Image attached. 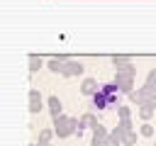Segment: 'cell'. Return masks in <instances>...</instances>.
Listing matches in <instances>:
<instances>
[{
  "label": "cell",
  "instance_id": "obj_1",
  "mask_svg": "<svg viewBox=\"0 0 156 146\" xmlns=\"http://www.w3.org/2000/svg\"><path fill=\"white\" fill-rule=\"evenodd\" d=\"M78 127H80V119H76V117H66V114H61V117L54 119V131H56L58 139H66V136L76 134Z\"/></svg>",
  "mask_w": 156,
  "mask_h": 146
},
{
  "label": "cell",
  "instance_id": "obj_2",
  "mask_svg": "<svg viewBox=\"0 0 156 146\" xmlns=\"http://www.w3.org/2000/svg\"><path fill=\"white\" fill-rule=\"evenodd\" d=\"M115 85L119 88V92L132 95V92H134V75H132V73H122V71H117V75H115Z\"/></svg>",
  "mask_w": 156,
  "mask_h": 146
},
{
  "label": "cell",
  "instance_id": "obj_3",
  "mask_svg": "<svg viewBox=\"0 0 156 146\" xmlns=\"http://www.w3.org/2000/svg\"><path fill=\"white\" fill-rule=\"evenodd\" d=\"M154 92H156V88H154V85H146V83H144V85H141L139 90H134V92L129 95V100H132V102H134V105L139 107V105H141V102H144V100H146L149 95H154Z\"/></svg>",
  "mask_w": 156,
  "mask_h": 146
},
{
  "label": "cell",
  "instance_id": "obj_4",
  "mask_svg": "<svg viewBox=\"0 0 156 146\" xmlns=\"http://www.w3.org/2000/svg\"><path fill=\"white\" fill-rule=\"evenodd\" d=\"M154 112H156V92H154V95H149V97L139 105V117H141V119H149Z\"/></svg>",
  "mask_w": 156,
  "mask_h": 146
},
{
  "label": "cell",
  "instance_id": "obj_5",
  "mask_svg": "<svg viewBox=\"0 0 156 146\" xmlns=\"http://www.w3.org/2000/svg\"><path fill=\"white\" fill-rule=\"evenodd\" d=\"M83 73V63L80 61H73V58H68L66 63H63V71H61V75H66V78H73V75H80Z\"/></svg>",
  "mask_w": 156,
  "mask_h": 146
},
{
  "label": "cell",
  "instance_id": "obj_6",
  "mask_svg": "<svg viewBox=\"0 0 156 146\" xmlns=\"http://www.w3.org/2000/svg\"><path fill=\"white\" fill-rule=\"evenodd\" d=\"M100 88H102V92L107 95L110 107H112V105H119V95H122V92H119V88L115 85V80H112V83H105V85H100Z\"/></svg>",
  "mask_w": 156,
  "mask_h": 146
},
{
  "label": "cell",
  "instance_id": "obj_7",
  "mask_svg": "<svg viewBox=\"0 0 156 146\" xmlns=\"http://www.w3.org/2000/svg\"><path fill=\"white\" fill-rule=\"evenodd\" d=\"M44 107V102H41V95H39V90L37 88H32L29 90V112L32 114H39V109Z\"/></svg>",
  "mask_w": 156,
  "mask_h": 146
},
{
  "label": "cell",
  "instance_id": "obj_8",
  "mask_svg": "<svg viewBox=\"0 0 156 146\" xmlns=\"http://www.w3.org/2000/svg\"><path fill=\"white\" fill-rule=\"evenodd\" d=\"M98 124H100V122H98V117H95V114H93V112H85V114H83V117H80V127H78V131H76V134H78V136H80V134H83V129H85V127H90V129H95V127H98Z\"/></svg>",
  "mask_w": 156,
  "mask_h": 146
},
{
  "label": "cell",
  "instance_id": "obj_9",
  "mask_svg": "<svg viewBox=\"0 0 156 146\" xmlns=\"http://www.w3.org/2000/svg\"><path fill=\"white\" fill-rule=\"evenodd\" d=\"M98 90H100V85H98V80H95V78H85V80L80 83V92H83V95H88V97H93Z\"/></svg>",
  "mask_w": 156,
  "mask_h": 146
},
{
  "label": "cell",
  "instance_id": "obj_10",
  "mask_svg": "<svg viewBox=\"0 0 156 146\" xmlns=\"http://www.w3.org/2000/svg\"><path fill=\"white\" fill-rule=\"evenodd\" d=\"M46 105H49V112H51V119H56V117H61V114H63V112H61V109H63V105H61V100H58L56 95H51V97L46 100Z\"/></svg>",
  "mask_w": 156,
  "mask_h": 146
},
{
  "label": "cell",
  "instance_id": "obj_11",
  "mask_svg": "<svg viewBox=\"0 0 156 146\" xmlns=\"http://www.w3.org/2000/svg\"><path fill=\"white\" fill-rule=\"evenodd\" d=\"M90 100H93V107H98V109H107V107H110V100H107V95L102 92V88H100Z\"/></svg>",
  "mask_w": 156,
  "mask_h": 146
},
{
  "label": "cell",
  "instance_id": "obj_12",
  "mask_svg": "<svg viewBox=\"0 0 156 146\" xmlns=\"http://www.w3.org/2000/svg\"><path fill=\"white\" fill-rule=\"evenodd\" d=\"M112 63H115V68L119 71V68L129 66V63H132V58H129V56H117V54H115V56H112Z\"/></svg>",
  "mask_w": 156,
  "mask_h": 146
},
{
  "label": "cell",
  "instance_id": "obj_13",
  "mask_svg": "<svg viewBox=\"0 0 156 146\" xmlns=\"http://www.w3.org/2000/svg\"><path fill=\"white\" fill-rule=\"evenodd\" d=\"M41 63H44V61H41V56H37V54H32V56H29V71H32V73H37V71L41 68Z\"/></svg>",
  "mask_w": 156,
  "mask_h": 146
},
{
  "label": "cell",
  "instance_id": "obj_14",
  "mask_svg": "<svg viewBox=\"0 0 156 146\" xmlns=\"http://www.w3.org/2000/svg\"><path fill=\"white\" fill-rule=\"evenodd\" d=\"M117 117H119V119H129V117H132V109H129L127 105H117Z\"/></svg>",
  "mask_w": 156,
  "mask_h": 146
},
{
  "label": "cell",
  "instance_id": "obj_15",
  "mask_svg": "<svg viewBox=\"0 0 156 146\" xmlns=\"http://www.w3.org/2000/svg\"><path fill=\"white\" fill-rule=\"evenodd\" d=\"M54 134H56L54 129H41V131H39V144H49V139H51Z\"/></svg>",
  "mask_w": 156,
  "mask_h": 146
},
{
  "label": "cell",
  "instance_id": "obj_16",
  "mask_svg": "<svg viewBox=\"0 0 156 146\" xmlns=\"http://www.w3.org/2000/svg\"><path fill=\"white\" fill-rule=\"evenodd\" d=\"M139 134H141V136H154V124L144 122V124H141V129H139Z\"/></svg>",
  "mask_w": 156,
  "mask_h": 146
},
{
  "label": "cell",
  "instance_id": "obj_17",
  "mask_svg": "<svg viewBox=\"0 0 156 146\" xmlns=\"http://www.w3.org/2000/svg\"><path fill=\"white\" fill-rule=\"evenodd\" d=\"M122 144H124V146H132V144H136V134H134V131H129V134L124 136V141H122Z\"/></svg>",
  "mask_w": 156,
  "mask_h": 146
},
{
  "label": "cell",
  "instance_id": "obj_18",
  "mask_svg": "<svg viewBox=\"0 0 156 146\" xmlns=\"http://www.w3.org/2000/svg\"><path fill=\"white\" fill-rule=\"evenodd\" d=\"M39 146H51V144H39Z\"/></svg>",
  "mask_w": 156,
  "mask_h": 146
},
{
  "label": "cell",
  "instance_id": "obj_19",
  "mask_svg": "<svg viewBox=\"0 0 156 146\" xmlns=\"http://www.w3.org/2000/svg\"><path fill=\"white\" fill-rule=\"evenodd\" d=\"M154 71H156V63H154Z\"/></svg>",
  "mask_w": 156,
  "mask_h": 146
},
{
  "label": "cell",
  "instance_id": "obj_20",
  "mask_svg": "<svg viewBox=\"0 0 156 146\" xmlns=\"http://www.w3.org/2000/svg\"><path fill=\"white\" fill-rule=\"evenodd\" d=\"M154 146H156V144H154Z\"/></svg>",
  "mask_w": 156,
  "mask_h": 146
}]
</instances>
